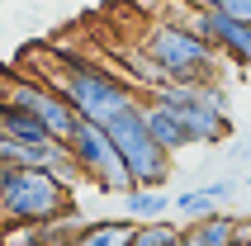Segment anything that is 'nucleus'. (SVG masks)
I'll use <instances>...</instances> for the list:
<instances>
[{
    "label": "nucleus",
    "instance_id": "ddd939ff",
    "mask_svg": "<svg viewBox=\"0 0 251 246\" xmlns=\"http://www.w3.org/2000/svg\"><path fill=\"white\" fill-rule=\"evenodd\" d=\"M180 232H185V222H176V213H166V218L138 222L133 237H128V246H166V242H176Z\"/></svg>",
    "mask_w": 251,
    "mask_h": 246
},
{
    "label": "nucleus",
    "instance_id": "423d86ee",
    "mask_svg": "<svg viewBox=\"0 0 251 246\" xmlns=\"http://www.w3.org/2000/svg\"><path fill=\"white\" fill-rule=\"evenodd\" d=\"M67 147H71V156H76V166H81V175L90 180L100 194L133 190V175H128V166H124V156H119V147H114V137H109L104 123L81 119L76 133L67 137Z\"/></svg>",
    "mask_w": 251,
    "mask_h": 246
},
{
    "label": "nucleus",
    "instance_id": "6e6552de",
    "mask_svg": "<svg viewBox=\"0 0 251 246\" xmlns=\"http://www.w3.org/2000/svg\"><path fill=\"white\" fill-rule=\"evenodd\" d=\"M232 194H237V180H209V185H195V190H180L171 199V213L180 222H195V218H209L218 208L232 204Z\"/></svg>",
    "mask_w": 251,
    "mask_h": 246
},
{
    "label": "nucleus",
    "instance_id": "9d476101",
    "mask_svg": "<svg viewBox=\"0 0 251 246\" xmlns=\"http://www.w3.org/2000/svg\"><path fill=\"white\" fill-rule=\"evenodd\" d=\"M133 227L138 222L133 218H85L81 232L71 237V246H128V237H133Z\"/></svg>",
    "mask_w": 251,
    "mask_h": 246
},
{
    "label": "nucleus",
    "instance_id": "dca6fc26",
    "mask_svg": "<svg viewBox=\"0 0 251 246\" xmlns=\"http://www.w3.org/2000/svg\"><path fill=\"white\" fill-rule=\"evenodd\" d=\"M10 171H14V166H5V161H0V194H5V180H10Z\"/></svg>",
    "mask_w": 251,
    "mask_h": 246
},
{
    "label": "nucleus",
    "instance_id": "f257e3e1",
    "mask_svg": "<svg viewBox=\"0 0 251 246\" xmlns=\"http://www.w3.org/2000/svg\"><path fill=\"white\" fill-rule=\"evenodd\" d=\"M33 76H43L71 109L90 123H109L142 99V90L128 81L124 71L104 67V62H90V57H76V52H52Z\"/></svg>",
    "mask_w": 251,
    "mask_h": 246
},
{
    "label": "nucleus",
    "instance_id": "f8f14e48",
    "mask_svg": "<svg viewBox=\"0 0 251 246\" xmlns=\"http://www.w3.org/2000/svg\"><path fill=\"white\" fill-rule=\"evenodd\" d=\"M232 222H237V213H227V208L185 222V246H232Z\"/></svg>",
    "mask_w": 251,
    "mask_h": 246
},
{
    "label": "nucleus",
    "instance_id": "20e7f679",
    "mask_svg": "<svg viewBox=\"0 0 251 246\" xmlns=\"http://www.w3.org/2000/svg\"><path fill=\"white\" fill-rule=\"evenodd\" d=\"M147 99H161L185 119V128L195 133V142L213 147L232 133V119H227V90L223 81H209V85H180V81H161L156 90H147Z\"/></svg>",
    "mask_w": 251,
    "mask_h": 246
},
{
    "label": "nucleus",
    "instance_id": "f3484780",
    "mask_svg": "<svg viewBox=\"0 0 251 246\" xmlns=\"http://www.w3.org/2000/svg\"><path fill=\"white\" fill-rule=\"evenodd\" d=\"M166 246H185V232H180V237H176V242H166Z\"/></svg>",
    "mask_w": 251,
    "mask_h": 246
},
{
    "label": "nucleus",
    "instance_id": "2eb2a0df",
    "mask_svg": "<svg viewBox=\"0 0 251 246\" xmlns=\"http://www.w3.org/2000/svg\"><path fill=\"white\" fill-rule=\"evenodd\" d=\"M204 5H213V10L232 14V19H251V0H204Z\"/></svg>",
    "mask_w": 251,
    "mask_h": 246
},
{
    "label": "nucleus",
    "instance_id": "f03ea898",
    "mask_svg": "<svg viewBox=\"0 0 251 246\" xmlns=\"http://www.w3.org/2000/svg\"><path fill=\"white\" fill-rule=\"evenodd\" d=\"M142 52L166 71V81L180 85H209L223 71V52L209 38H199L195 28H185L180 19H156L142 33Z\"/></svg>",
    "mask_w": 251,
    "mask_h": 246
},
{
    "label": "nucleus",
    "instance_id": "7ed1b4c3",
    "mask_svg": "<svg viewBox=\"0 0 251 246\" xmlns=\"http://www.w3.org/2000/svg\"><path fill=\"white\" fill-rule=\"evenodd\" d=\"M76 208V190L43 166H14L0 194V222H52Z\"/></svg>",
    "mask_w": 251,
    "mask_h": 246
},
{
    "label": "nucleus",
    "instance_id": "1a4fd4ad",
    "mask_svg": "<svg viewBox=\"0 0 251 246\" xmlns=\"http://www.w3.org/2000/svg\"><path fill=\"white\" fill-rule=\"evenodd\" d=\"M142 114H147V133H152L156 142L171 151V156H180L185 147H199L195 133L185 128V119L171 109V104H161V99H147V95H142Z\"/></svg>",
    "mask_w": 251,
    "mask_h": 246
},
{
    "label": "nucleus",
    "instance_id": "0eeeda50",
    "mask_svg": "<svg viewBox=\"0 0 251 246\" xmlns=\"http://www.w3.org/2000/svg\"><path fill=\"white\" fill-rule=\"evenodd\" d=\"M171 19H180L199 38H209L223 52V62L251 71V19H232V14L213 10V5H195V0H171Z\"/></svg>",
    "mask_w": 251,
    "mask_h": 246
},
{
    "label": "nucleus",
    "instance_id": "4468645a",
    "mask_svg": "<svg viewBox=\"0 0 251 246\" xmlns=\"http://www.w3.org/2000/svg\"><path fill=\"white\" fill-rule=\"evenodd\" d=\"M0 246H48L38 222H0Z\"/></svg>",
    "mask_w": 251,
    "mask_h": 246
},
{
    "label": "nucleus",
    "instance_id": "9b49d317",
    "mask_svg": "<svg viewBox=\"0 0 251 246\" xmlns=\"http://www.w3.org/2000/svg\"><path fill=\"white\" fill-rule=\"evenodd\" d=\"M119 199H124V218H133V222H152V218H166L171 213V194L156 190V185H133Z\"/></svg>",
    "mask_w": 251,
    "mask_h": 246
},
{
    "label": "nucleus",
    "instance_id": "39448f33",
    "mask_svg": "<svg viewBox=\"0 0 251 246\" xmlns=\"http://www.w3.org/2000/svg\"><path fill=\"white\" fill-rule=\"evenodd\" d=\"M104 128H109V137H114V147H119V156H124L133 185H156V190H166L171 171H176V156H171V151L147 133L142 99L133 104V109H124L119 119H109Z\"/></svg>",
    "mask_w": 251,
    "mask_h": 246
},
{
    "label": "nucleus",
    "instance_id": "a211bd4d",
    "mask_svg": "<svg viewBox=\"0 0 251 246\" xmlns=\"http://www.w3.org/2000/svg\"><path fill=\"white\" fill-rule=\"evenodd\" d=\"M0 5H5V0H0Z\"/></svg>",
    "mask_w": 251,
    "mask_h": 246
}]
</instances>
